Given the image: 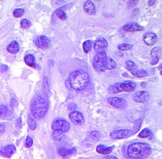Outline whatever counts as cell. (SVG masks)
<instances>
[{
    "label": "cell",
    "mask_w": 162,
    "mask_h": 159,
    "mask_svg": "<svg viewBox=\"0 0 162 159\" xmlns=\"http://www.w3.org/2000/svg\"><path fill=\"white\" fill-rule=\"evenodd\" d=\"M67 81L72 89L76 91L83 90L89 82V74L83 70H76L70 74Z\"/></svg>",
    "instance_id": "6da1fadb"
},
{
    "label": "cell",
    "mask_w": 162,
    "mask_h": 159,
    "mask_svg": "<svg viewBox=\"0 0 162 159\" xmlns=\"http://www.w3.org/2000/svg\"><path fill=\"white\" fill-rule=\"evenodd\" d=\"M151 152L150 146L141 142L130 144L127 150V155L130 159H144L150 155Z\"/></svg>",
    "instance_id": "7a4b0ae2"
},
{
    "label": "cell",
    "mask_w": 162,
    "mask_h": 159,
    "mask_svg": "<svg viewBox=\"0 0 162 159\" xmlns=\"http://www.w3.org/2000/svg\"><path fill=\"white\" fill-rule=\"evenodd\" d=\"M48 107V101L44 97L37 96L33 99L31 105V114L34 118L40 119L46 114Z\"/></svg>",
    "instance_id": "3957f363"
},
{
    "label": "cell",
    "mask_w": 162,
    "mask_h": 159,
    "mask_svg": "<svg viewBox=\"0 0 162 159\" xmlns=\"http://www.w3.org/2000/svg\"><path fill=\"white\" fill-rule=\"evenodd\" d=\"M135 83L132 81H127L123 83L115 84L109 87L108 90L110 93L115 94L122 91L131 92L135 90Z\"/></svg>",
    "instance_id": "277c9868"
},
{
    "label": "cell",
    "mask_w": 162,
    "mask_h": 159,
    "mask_svg": "<svg viewBox=\"0 0 162 159\" xmlns=\"http://www.w3.org/2000/svg\"><path fill=\"white\" fill-rule=\"evenodd\" d=\"M107 58L106 53L105 51L97 53L96 54L92 62V66L96 71L104 72L105 70V67Z\"/></svg>",
    "instance_id": "5b68a950"
},
{
    "label": "cell",
    "mask_w": 162,
    "mask_h": 159,
    "mask_svg": "<svg viewBox=\"0 0 162 159\" xmlns=\"http://www.w3.org/2000/svg\"><path fill=\"white\" fill-rule=\"evenodd\" d=\"M52 129L54 131H59L62 132H67L70 129V124L67 121L62 119H55L52 124Z\"/></svg>",
    "instance_id": "8992f818"
},
{
    "label": "cell",
    "mask_w": 162,
    "mask_h": 159,
    "mask_svg": "<svg viewBox=\"0 0 162 159\" xmlns=\"http://www.w3.org/2000/svg\"><path fill=\"white\" fill-rule=\"evenodd\" d=\"M133 131L130 129H120L115 131L110 134V137L112 139H123L129 138L133 135Z\"/></svg>",
    "instance_id": "52a82bcc"
},
{
    "label": "cell",
    "mask_w": 162,
    "mask_h": 159,
    "mask_svg": "<svg viewBox=\"0 0 162 159\" xmlns=\"http://www.w3.org/2000/svg\"><path fill=\"white\" fill-rule=\"evenodd\" d=\"M35 44L38 48L42 49H46L49 47L51 41L48 37L45 36H40L36 39Z\"/></svg>",
    "instance_id": "ba28073f"
},
{
    "label": "cell",
    "mask_w": 162,
    "mask_h": 159,
    "mask_svg": "<svg viewBox=\"0 0 162 159\" xmlns=\"http://www.w3.org/2000/svg\"><path fill=\"white\" fill-rule=\"evenodd\" d=\"M108 102L112 106L117 108H124L127 105V102L124 99L119 97L109 98H108Z\"/></svg>",
    "instance_id": "9c48e42d"
},
{
    "label": "cell",
    "mask_w": 162,
    "mask_h": 159,
    "mask_svg": "<svg viewBox=\"0 0 162 159\" xmlns=\"http://www.w3.org/2000/svg\"><path fill=\"white\" fill-rule=\"evenodd\" d=\"M70 119L72 122L77 125L82 124L84 122V117L82 113L78 111H74L70 113Z\"/></svg>",
    "instance_id": "30bf717a"
},
{
    "label": "cell",
    "mask_w": 162,
    "mask_h": 159,
    "mask_svg": "<svg viewBox=\"0 0 162 159\" xmlns=\"http://www.w3.org/2000/svg\"><path fill=\"white\" fill-rule=\"evenodd\" d=\"M150 98V94L145 91H140L135 93L133 96V99L136 102L146 103Z\"/></svg>",
    "instance_id": "8fae6325"
},
{
    "label": "cell",
    "mask_w": 162,
    "mask_h": 159,
    "mask_svg": "<svg viewBox=\"0 0 162 159\" xmlns=\"http://www.w3.org/2000/svg\"><path fill=\"white\" fill-rule=\"evenodd\" d=\"M16 151L14 145H9L0 150V154L5 157H11Z\"/></svg>",
    "instance_id": "7c38bea8"
},
{
    "label": "cell",
    "mask_w": 162,
    "mask_h": 159,
    "mask_svg": "<svg viewBox=\"0 0 162 159\" xmlns=\"http://www.w3.org/2000/svg\"><path fill=\"white\" fill-rule=\"evenodd\" d=\"M108 43L104 38H100L97 39L94 45V48L96 52L100 53L101 52H103L104 50L107 48Z\"/></svg>",
    "instance_id": "4fadbf2b"
},
{
    "label": "cell",
    "mask_w": 162,
    "mask_h": 159,
    "mask_svg": "<svg viewBox=\"0 0 162 159\" xmlns=\"http://www.w3.org/2000/svg\"><path fill=\"white\" fill-rule=\"evenodd\" d=\"M123 30L126 32H140L144 30V28L139 26L137 23H129L123 26Z\"/></svg>",
    "instance_id": "5bb4252c"
},
{
    "label": "cell",
    "mask_w": 162,
    "mask_h": 159,
    "mask_svg": "<svg viewBox=\"0 0 162 159\" xmlns=\"http://www.w3.org/2000/svg\"><path fill=\"white\" fill-rule=\"evenodd\" d=\"M143 40L145 44L148 46H153L156 43L158 38L155 33L148 32L144 36Z\"/></svg>",
    "instance_id": "9a60e30c"
},
{
    "label": "cell",
    "mask_w": 162,
    "mask_h": 159,
    "mask_svg": "<svg viewBox=\"0 0 162 159\" xmlns=\"http://www.w3.org/2000/svg\"><path fill=\"white\" fill-rule=\"evenodd\" d=\"M84 10L89 15H94L96 14V8L93 3L91 1H87L84 4Z\"/></svg>",
    "instance_id": "2e32d148"
},
{
    "label": "cell",
    "mask_w": 162,
    "mask_h": 159,
    "mask_svg": "<svg viewBox=\"0 0 162 159\" xmlns=\"http://www.w3.org/2000/svg\"><path fill=\"white\" fill-rule=\"evenodd\" d=\"M24 61L25 62V64L32 68L36 69L37 67V65L36 62L35 58L32 55H31V54H29V55H27L25 57Z\"/></svg>",
    "instance_id": "e0dca14e"
},
{
    "label": "cell",
    "mask_w": 162,
    "mask_h": 159,
    "mask_svg": "<svg viewBox=\"0 0 162 159\" xmlns=\"http://www.w3.org/2000/svg\"><path fill=\"white\" fill-rule=\"evenodd\" d=\"M77 152L75 148H73L72 149H66L65 148H60L58 150V153L59 155L62 157H66L69 155L74 154Z\"/></svg>",
    "instance_id": "ac0fdd59"
},
{
    "label": "cell",
    "mask_w": 162,
    "mask_h": 159,
    "mask_svg": "<svg viewBox=\"0 0 162 159\" xmlns=\"http://www.w3.org/2000/svg\"><path fill=\"white\" fill-rule=\"evenodd\" d=\"M7 51L11 54H16V53H18L19 51V46L17 42L16 41L11 42L9 45L8 46Z\"/></svg>",
    "instance_id": "d6986e66"
},
{
    "label": "cell",
    "mask_w": 162,
    "mask_h": 159,
    "mask_svg": "<svg viewBox=\"0 0 162 159\" xmlns=\"http://www.w3.org/2000/svg\"><path fill=\"white\" fill-rule=\"evenodd\" d=\"M112 147H106L105 145H99L97 146L96 152L100 154L108 155L112 152Z\"/></svg>",
    "instance_id": "ffe728a7"
},
{
    "label": "cell",
    "mask_w": 162,
    "mask_h": 159,
    "mask_svg": "<svg viewBox=\"0 0 162 159\" xmlns=\"http://www.w3.org/2000/svg\"><path fill=\"white\" fill-rule=\"evenodd\" d=\"M117 64L116 62H115L113 59L110 58H107V60L106 62V65H105V70H112L116 68Z\"/></svg>",
    "instance_id": "44dd1931"
},
{
    "label": "cell",
    "mask_w": 162,
    "mask_h": 159,
    "mask_svg": "<svg viewBox=\"0 0 162 159\" xmlns=\"http://www.w3.org/2000/svg\"><path fill=\"white\" fill-rule=\"evenodd\" d=\"M132 75H133L134 76L136 77H144L147 76L148 72L145 70H134L131 72Z\"/></svg>",
    "instance_id": "7402d4cb"
},
{
    "label": "cell",
    "mask_w": 162,
    "mask_h": 159,
    "mask_svg": "<svg viewBox=\"0 0 162 159\" xmlns=\"http://www.w3.org/2000/svg\"><path fill=\"white\" fill-rule=\"evenodd\" d=\"M83 47V50L84 53H88L89 52H90L92 49V41L91 40H87L84 42V43L82 44Z\"/></svg>",
    "instance_id": "603a6c76"
},
{
    "label": "cell",
    "mask_w": 162,
    "mask_h": 159,
    "mask_svg": "<svg viewBox=\"0 0 162 159\" xmlns=\"http://www.w3.org/2000/svg\"><path fill=\"white\" fill-rule=\"evenodd\" d=\"M28 124L29 128L31 129V130H34L36 128L37 126V123L35 118L31 115H29L28 116Z\"/></svg>",
    "instance_id": "cb8c5ba5"
},
{
    "label": "cell",
    "mask_w": 162,
    "mask_h": 159,
    "mask_svg": "<svg viewBox=\"0 0 162 159\" xmlns=\"http://www.w3.org/2000/svg\"><path fill=\"white\" fill-rule=\"evenodd\" d=\"M10 111L8 107L5 105H0V117H5L9 115Z\"/></svg>",
    "instance_id": "d4e9b609"
},
{
    "label": "cell",
    "mask_w": 162,
    "mask_h": 159,
    "mask_svg": "<svg viewBox=\"0 0 162 159\" xmlns=\"http://www.w3.org/2000/svg\"><path fill=\"white\" fill-rule=\"evenodd\" d=\"M161 49L160 47H155L153 48L151 52V55L153 57V58H160V57L161 55Z\"/></svg>",
    "instance_id": "484cf974"
},
{
    "label": "cell",
    "mask_w": 162,
    "mask_h": 159,
    "mask_svg": "<svg viewBox=\"0 0 162 159\" xmlns=\"http://www.w3.org/2000/svg\"><path fill=\"white\" fill-rule=\"evenodd\" d=\"M151 135V131L148 128H144L142 131L139 134V137L140 138H146Z\"/></svg>",
    "instance_id": "4316f807"
},
{
    "label": "cell",
    "mask_w": 162,
    "mask_h": 159,
    "mask_svg": "<svg viewBox=\"0 0 162 159\" xmlns=\"http://www.w3.org/2000/svg\"><path fill=\"white\" fill-rule=\"evenodd\" d=\"M55 14H56L58 17L62 20H66V19H67V14H65V12H64L62 10H57L56 12H55Z\"/></svg>",
    "instance_id": "83f0119b"
},
{
    "label": "cell",
    "mask_w": 162,
    "mask_h": 159,
    "mask_svg": "<svg viewBox=\"0 0 162 159\" xmlns=\"http://www.w3.org/2000/svg\"><path fill=\"white\" fill-rule=\"evenodd\" d=\"M117 48L120 51H127V50H129L130 48H133V45L130 44H120L117 46Z\"/></svg>",
    "instance_id": "f1b7e54d"
},
{
    "label": "cell",
    "mask_w": 162,
    "mask_h": 159,
    "mask_svg": "<svg viewBox=\"0 0 162 159\" xmlns=\"http://www.w3.org/2000/svg\"><path fill=\"white\" fill-rule=\"evenodd\" d=\"M126 67L127 69V70H129L130 71H133L135 70V63L131 60H127L126 62Z\"/></svg>",
    "instance_id": "f546056e"
},
{
    "label": "cell",
    "mask_w": 162,
    "mask_h": 159,
    "mask_svg": "<svg viewBox=\"0 0 162 159\" xmlns=\"http://www.w3.org/2000/svg\"><path fill=\"white\" fill-rule=\"evenodd\" d=\"M24 10L22 9V8H16V9L14 11V13L13 14H14L15 17L19 18L24 15Z\"/></svg>",
    "instance_id": "4dcf8cb0"
},
{
    "label": "cell",
    "mask_w": 162,
    "mask_h": 159,
    "mask_svg": "<svg viewBox=\"0 0 162 159\" xmlns=\"http://www.w3.org/2000/svg\"><path fill=\"white\" fill-rule=\"evenodd\" d=\"M20 26H21V27L25 29H27V28L31 27V23L27 19H23L22 21H21Z\"/></svg>",
    "instance_id": "1f68e13d"
},
{
    "label": "cell",
    "mask_w": 162,
    "mask_h": 159,
    "mask_svg": "<svg viewBox=\"0 0 162 159\" xmlns=\"http://www.w3.org/2000/svg\"><path fill=\"white\" fill-rule=\"evenodd\" d=\"M90 136L94 140H98L101 137V133L99 131H94L91 133Z\"/></svg>",
    "instance_id": "d6a6232c"
},
{
    "label": "cell",
    "mask_w": 162,
    "mask_h": 159,
    "mask_svg": "<svg viewBox=\"0 0 162 159\" xmlns=\"http://www.w3.org/2000/svg\"><path fill=\"white\" fill-rule=\"evenodd\" d=\"M33 144V140L31 136H27L26 140H25V147L29 148L31 147V146Z\"/></svg>",
    "instance_id": "836d02e7"
},
{
    "label": "cell",
    "mask_w": 162,
    "mask_h": 159,
    "mask_svg": "<svg viewBox=\"0 0 162 159\" xmlns=\"http://www.w3.org/2000/svg\"><path fill=\"white\" fill-rule=\"evenodd\" d=\"M140 125H141V120L140 119L136 120L134 122V132H138L139 131V129H140Z\"/></svg>",
    "instance_id": "e575fe53"
},
{
    "label": "cell",
    "mask_w": 162,
    "mask_h": 159,
    "mask_svg": "<svg viewBox=\"0 0 162 159\" xmlns=\"http://www.w3.org/2000/svg\"><path fill=\"white\" fill-rule=\"evenodd\" d=\"M53 137H54V138L58 140V139H60V138H62V136H63V132H62L54 131V133H53Z\"/></svg>",
    "instance_id": "d590c367"
},
{
    "label": "cell",
    "mask_w": 162,
    "mask_h": 159,
    "mask_svg": "<svg viewBox=\"0 0 162 159\" xmlns=\"http://www.w3.org/2000/svg\"><path fill=\"white\" fill-rule=\"evenodd\" d=\"M6 130V125L4 123H0V135L5 132Z\"/></svg>",
    "instance_id": "8d00e7d4"
},
{
    "label": "cell",
    "mask_w": 162,
    "mask_h": 159,
    "mask_svg": "<svg viewBox=\"0 0 162 159\" xmlns=\"http://www.w3.org/2000/svg\"><path fill=\"white\" fill-rule=\"evenodd\" d=\"M138 1H129L127 3V6L129 8H133L136 5Z\"/></svg>",
    "instance_id": "74e56055"
},
{
    "label": "cell",
    "mask_w": 162,
    "mask_h": 159,
    "mask_svg": "<svg viewBox=\"0 0 162 159\" xmlns=\"http://www.w3.org/2000/svg\"><path fill=\"white\" fill-rule=\"evenodd\" d=\"M68 108H69V109L72 112H74V111H75V109L77 108V105L74 103H71L69 105Z\"/></svg>",
    "instance_id": "f35d334b"
},
{
    "label": "cell",
    "mask_w": 162,
    "mask_h": 159,
    "mask_svg": "<svg viewBox=\"0 0 162 159\" xmlns=\"http://www.w3.org/2000/svg\"><path fill=\"white\" fill-rule=\"evenodd\" d=\"M16 127L19 129L22 127V119H21V118H19L17 120H16Z\"/></svg>",
    "instance_id": "ab89813d"
},
{
    "label": "cell",
    "mask_w": 162,
    "mask_h": 159,
    "mask_svg": "<svg viewBox=\"0 0 162 159\" xmlns=\"http://www.w3.org/2000/svg\"><path fill=\"white\" fill-rule=\"evenodd\" d=\"M8 67L5 65H1L0 66V71H1V72H5L6 71H7L8 70Z\"/></svg>",
    "instance_id": "60d3db41"
},
{
    "label": "cell",
    "mask_w": 162,
    "mask_h": 159,
    "mask_svg": "<svg viewBox=\"0 0 162 159\" xmlns=\"http://www.w3.org/2000/svg\"><path fill=\"white\" fill-rule=\"evenodd\" d=\"M159 61V58H153V60H151V64L152 65H155L156 64H158V62Z\"/></svg>",
    "instance_id": "b9f144b4"
},
{
    "label": "cell",
    "mask_w": 162,
    "mask_h": 159,
    "mask_svg": "<svg viewBox=\"0 0 162 159\" xmlns=\"http://www.w3.org/2000/svg\"><path fill=\"white\" fill-rule=\"evenodd\" d=\"M16 105V101L15 99H11V102H10V105L11 107H14L15 105Z\"/></svg>",
    "instance_id": "7bdbcfd3"
},
{
    "label": "cell",
    "mask_w": 162,
    "mask_h": 159,
    "mask_svg": "<svg viewBox=\"0 0 162 159\" xmlns=\"http://www.w3.org/2000/svg\"><path fill=\"white\" fill-rule=\"evenodd\" d=\"M103 159H118V158L115 157H113V156H108V157H106L103 158Z\"/></svg>",
    "instance_id": "ee69618b"
},
{
    "label": "cell",
    "mask_w": 162,
    "mask_h": 159,
    "mask_svg": "<svg viewBox=\"0 0 162 159\" xmlns=\"http://www.w3.org/2000/svg\"><path fill=\"white\" fill-rule=\"evenodd\" d=\"M155 3V1H149V5L152 6Z\"/></svg>",
    "instance_id": "f6af8a7d"
}]
</instances>
